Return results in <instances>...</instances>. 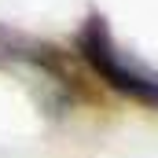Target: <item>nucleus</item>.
Segmentation results:
<instances>
[{"mask_svg":"<svg viewBox=\"0 0 158 158\" xmlns=\"http://www.w3.org/2000/svg\"><path fill=\"white\" fill-rule=\"evenodd\" d=\"M77 55L118 96L132 99V103H143V107H158V74L143 70L132 59H125V52L114 44V33H110L103 15H88L85 19V26L77 33Z\"/></svg>","mask_w":158,"mask_h":158,"instance_id":"nucleus-1","label":"nucleus"}]
</instances>
